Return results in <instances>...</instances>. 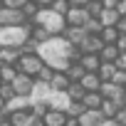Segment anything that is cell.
Segmentation results:
<instances>
[{"label": "cell", "instance_id": "6da1fadb", "mask_svg": "<svg viewBox=\"0 0 126 126\" xmlns=\"http://www.w3.org/2000/svg\"><path fill=\"white\" fill-rule=\"evenodd\" d=\"M37 54L45 59V64H49L54 72H67L72 62H79V57H82V52H79L64 35L52 37V40H47L45 45H40Z\"/></svg>", "mask_w": 126, "mask_h": 126}, {"label": "cell", "instance_id": "7a4b0ae2", "mask_svg": "<svg viewBox=\"0 0 126 126\" xmlns=\"http://www.w3.org/2000/svg\"><path fill=\"white\" fill-rule=\"evenodd\" d=\"M32 27H35V22H25L17 27H0V45L3 47H22L32 37Z\"/></svg>", "mask_w": 126, "mask_h": 126}, {"label": "cell", "instance_id": "3957f363", "mask_svg": "<svg viewBox=\"0 0 126 126\" xmlns=\"http://www.w3.org/2000/svg\"><path fill=\"white\" fill-rule=\"evenodd\" d=\"M32 22H35V25H40V27H45L52 37L64 35V30H67V20L62 17V15H57L54 10H40V13H37V17H35Z\"/></svg>", "mask_w": 126, "mask_h": 126}, {"label": "cell", "instance_id": "277c9868", "mask_svg": "<svg viewBox=\"0 0 126 126\" xmlns=\"http://www.w3.org/2000/svg\"><path fill=\"white\" fill-rule=\"evenodd\" d=\"M17 72L20 74H25V77H32V79H37V74H40V69L45 67V59L35 52V54H22L20 59H17Z\"/></svg>", "mask_w": 126, "mask_h": 126}, {"label": "cell", "instance_id": "5b68a950", "mask_svg": "<svg viewBox=\"0 0 126 126\" xmlns=\"http://www.w3.org/2000/svg\"><path fill=\"white\" fill-rule=\"evenodd\" d=\"M25 22H30V20L25 17L22 10H15V8H8V5L0 8V27H17V25H25Z\"/></svg>", "mask_w": 126, "mask_h": 126}, {"label": "cell", "instance_id": "8992f818", "mask_svg": "<svg viewBox=\"0 0 126 126\" xmlns=\"http://www.w3.org/2000/svg\"><path fill=\"white\" fill-rule=\"evenodd\" d=\"M82 54H99L101 49H104V40L99 37V35H87L84 37V42L77 47Z\"/></svg>", "mask_w": 126, "mask_h": 126}, {"label": "cell", "instance_id": "52a82bcc", "mask_svg": "<svg viewBox=\"0 0 126 126\" xmlns=\"http://www.w3.org/2000/svg\"><path fill=\"white\" fill-rule=\"evenodd\" d=\"M67 25L69 27H84L92 17H89V13H87V8H72L69 13H67Z\"/></svg>", "mask_w": 126, "mask_h": 126}, {"label": "cell", "instance_id": "ba28073f", "mask_svg": "<svg viewBox=\"0 0 126 126\" xmlns=\"http://www.w3.org/2000/svg\"><path fill=\"white\" fill-rule=\"evenodd\" d=\"M13 89L17 96H32V89H35V79L32 77H25V74H17L15 82H13Z\"/></svg>", "mask_w": 126, "mask_h": 126}, {"label": "cell", "instance_id": "9c48e42d", "mask_svg": "<svg viewBox=\"0 0 126 126\" xmlns=\"http://www.w3.org/2000/svg\"><path fill=\"white\" fill-rule=\"evenodd\" d=\"M52 92H54V89H52L47 82H37V79H35V89H32V96H30V99H32V104H47V99L52 96Z\"/></svg>", "mask_w": 126, "mask_h": 126}, {"label": "cell", "instance_id": "30bf717a", "mask_svg": "<svg viewBox=\"0 0 126 126\" xmlns=\"http://www.w3.org/2000/svg\"><path fill=\"white\" fill-rule=\"evenodd\" d=\"M69 96H67V92H52V96L47 99V106L49 109H54V111H67L69 109Z\"/></svg>", "mask_w": 126, "mask_h": 126}, {"label": "cell", "instance_id": "8fae6325", "mask_svg": "<svg viewBox=\"0 0 126 126\" xmlns=\"http://www.w3.org/2000/svg\"><path fill=\"white\" fill-rule=\"evenodd\" d=\"M40 119H35V114L27 109V111H13L10 114V124L13 126H35Z\"/></svg>", "mask_w": 126, "mask_h": 126}, {"label": "cell", "instance_id": "7c38bea8", "mask_svg": "<svg viewBox=\"0 0 126 126\" xmlns=\"http://www.w3.org/2000/svg\"><path fill=\"white\" fill-rule=\"evenodd\" d=\"M101 121H104L101 109H87V111L79 116V126H99Z\"/></svg>", "mask_w": 126, "mask_h": 126}, {"label": "cell", "instance_id": "4fadbf2b", "mask_svg": "<svg viewBox=\"0 0 126 126\" xmlns=\"http://www.w3.org/2000/svg\"><path fill=\"white\" fill-rule=\"evenodd\" d=\"M20 57H22L20 47H3L0 49V64H17Z\"/></svg>", "mask_w": 126, "mask_h": 126}, {"label": "cell", "instance_id": "5bb4252c", "mask_svg": "<svg viewBox=\"0 0 126 126\" xmlns=\"http://www.w3.org/2000/svg\"><path fill=\"white\" fill-rule=\"evenodd\" d=\"M79 64L84 67V72H99V67H101V57L99 54H82L79 57Z\"/></svg>", "mask_w": 126, "mask_h": 126}, {"label": "cell", "instance_id": "9a60e30c", "mask_svg": "<svg viewBox=\"0 0 126 126\" xmlns=\"http://www.w3.org/2000/svg\"><path fill=\"white\" fill-rule=\"evenodd\" d=\"M69 84H72V79L67 77V72H54V77H52V82H49V87H52L54 92H67Z\"/></svg>", "mask_w": 126, "mask_h": 126}, {"label": "cell", "instance_id": "2e32d148", "mask_svg": "<svg viewBox=\"0 0 126 126\" xmlns=\"http://www.w3.org/2000/svg\"><path fill=\"white\" fill-rule=\"evenodd\" d=\"M45 126H64L67 124V114L64 111H54V109H49L47 114H45Z\"/></svg>", "mask_w": 126, "mask_h": 126}, {"label": "cell", "instance_id": "e0dca14e", "mask_svg": "<svg viewBox=\"0 0 126 126\" xmlns=\"http://www.w3.org/2000/svg\"><path fill=\"white\" fill-rule=\"evenodd\" d=\"M99 79L101 82H114V77L119 74V67L114 64V62H101V67H99Z\"/></svg>", "mask_w": 126, "mask_h": 126}, {"label": "cell", "instance_id": "ac0fdd59", "mask_svg": "<svg viewBox=\"0 0 126 126\" xmlns=\"http://www.w3.org/2000/svg\"><path fill=\"white\" fill-rule=\"evenodd\" d=\"M64 37H67V40H69L74 47H79V45L84 42V37H87V30H84V27H69V25H67Z\"/></svg>", "mask_w": 126, "mask_h": 126}, {"label": "cell", "instance_id": "d6986e66", "mask_svg": "<svg viewBox=\"0 0 126 126\" xmlns=\"http://www.w3.org/2000/svg\"><path fill=\"white\" fill-rule=\"evenodd\" d=\"M79 84L84 87V92H99V89H101V79H99V74H94V72H87Z\"/></svg>", "mask_w": 126, "mask_h": 126}, {"label": "cell", "instance_id": "ffe728a7", "mask_svg": "<svg viewBox=\"0 0 126 126\" xmlns=\"http://www.w3.org/2000/svg\"><path fill=\"white\" fill-rule=\"evenodd\" d=\"M17 74L20 72H17L15 64H0V82H3V84H13Z\"/></svg>", "mask_w": 126, "mask_h": 126}, {"label": "cell", "instance_id": "44dd1931", "mask_svg": "<svg viewBox=\"0 0 126 126\" xmlns=\"http://www.w3.org/2000/svg\"><path fill=\"white\" fill-rule=\"evenodd\" d=\"M99 22H101L104 27H116V22H119V13H116L114 8H104V10H101Z\"/></svg>", "mask_w": 126, "mask_h": 126}, {"label": "cell", "instance_id": "7402d4cb", "mask_svg": "<svg viewBox=\"0 0 126 126\" xmlns=\"http://www.w3.org/2000/svg\"><path fill=\"white\" fill-rule=\"evenodd\" d=\"M82 104H84V109H101V104H104V96H101L99 92H87Z\"/></svg>", "mask_w": 126, "mask_h": 126}, {"label": "cell", "instance_id": "603a6c76", "mask_svg": "<svg viewBox=\"0 0 126 126\" xmlns=\"http://www.w3.org/2000/svg\"><path fill=\"white\" fill-rule=\"evenodd\" d=\"M121 111V106L116 104V101H111V99H104V104H101V116L104 119H116V114Z\"/></svg>", "mask_w": 126, "mask_h": 126}, {"label": "cell", "instance_id": "cb8c5ba5", "mask_svg": "<svg viewBox=\"0 0 126 126\" xmlns=\"http://www.w3.org/2000/svg\"><path fill=\"white\" fill-rule=\"evenodd\" d=\"M119 47L116 45H104V49L99 52V57H101V62H116L119 59Z\"/></svg>", "mask_w": 126, "mask_h": 126}, {"label": "cell", "instance_id": "d4e9b609", "mask_svg": "<svg viewBox=\"0 0 126 126\" xmlns=\"http://www.w3.org/2000/svg\"><path fill=\"white\" fill-rule=\"evenodd\" d=\"M84 87L79 84V82H72L69 84V89H67V96H69V101H84Z\"/></svg>", "mask_w": 126, "mask_h": 126}, {"label": "cell", "instance_id": "484cf974", "mask_svg": "<svg viewBox=\"0 0 126 126\" xmlns=\"http://www.w3.org/2000/svg\"><path fill=\"white\" fill-rule=\"evenodd\" d=\"M84 74H87V72H84V67L79 64V62H72L69 69H67V77H69L72 82H82V79H84Z\"/></svg>", "mask_w": 126, "mask_h": 126}, {"label": "cell", "instance_id": "4316f807", "mask_svg": "<svg viewBox=\"0 0 126 126\" xmlns=\"http://www.w3.org/2000/svg\"><path fill=\"white\" fill-rule=\"evenodd\" d=\"M30 40H35L37 45H45L47 40H52V35H49V32L45 30V27H40V25H35V27H32V37H30Z\"/></svg>", "mask_w": 126, "mask_h": 126}, {"label": "cell", "instance_id": "83f0119b", "mask_svg": "<svg viewBox=\"0 0 126 126\" xmlns=\"http://www.w3.org/2000/svg\"><path fill=\"white\" fill-rule=\"evenodd\" d=\"M99 37L104 40V45H116L119 30H116V27H101V35H99Z\"/></svg>", "mask_w": 126, "mask_h": 126}, {"label": "cell", "instance_id": "f1b7e54d", "mask_svg": "<svg viewBox=\"0 0 126 126\" xmlns=\"http://www.w3.org/2000/svg\"><path fill=\"white\" fill-rule=\"evenodd\" d=\"M101 10H104V3L101 0H89L87 3V13H89V17H101Z\"/></svg>", "mask_w": 126, "mask_h": 126}, {"label": "cell", "instance_id": "f546056e", "mask_svg": "<svg viewBox=\"0 0 126 126\" xmlns=\"http://www.w3.org/2000/svg\"><path fill=\"white\" fill-rule=\"evenodd\" d=\"M49 10H54V13H57V15H62V17H67V13L72 10V5H69V0H54Z\"/></svg>", "mask_w": 126, "mask_h": 126}, {"label": "cell", "instance_id": "4dcf8cb0", "mask_svg": "<svg viewBox=\"0 0 126 126\" xmlns=\"http://www.w3.org/2000/svg\"><path fill=\"white\" fill-rule=\"evenodd\" d=\"M84 111H87V109H84V104H82V101H72V104H69V109H67L64 114H67V119H79Z\"/></svg>", "mask_w": 126, "mask_h": 126}, {"label": "cell", "instance_id": "1f68e13d", "mask_svg": "<svg viewBox=\"0 0 126 126\" xmlns=\"http://www.w3.org/2000/svg\"><path fill=\"white\" fill-rule=\"evenodd\" d=\"M17 94H15V89H13V84H0V99H3L5 104L8 101H13Z\"/></svg>", "mask_w": 126, "mask_h": 126}, {"label": "cell", "instance_id": "d6a6232c", "mask_svg": "<svg viewBox=\"0 0 126 126\" xmlns=\"http://www.w3.org/2000/svg\"><path fill=\"white\" fill-rule=\"evenodd\" d=\"M22 13H25V17H27V20L32 22V20L37 17V13H40V8H37V3H35V0H30V3H27V5L22 8Z\"/></svg>", "mask_w": 126, "mask_h": 126}, {"label": "cell", "instance_id": "836d02e7", "mask_svg": "<svg viewBox=\"0 0 126 126\" xmlns=\"http://www.w3.org/2000/svg\"><path fill=\"white\" fill-rule=\"evenodd\" d=\"M101 27H104V25H101V22H99L96 17H92V20H89V22L84 25L87 35H101Z\"/></svg>", "mask_w": 126, "mask_h": 126}, {"label": "cell", "instance_id": "e575fe53", "mask_svg": "<svg viewBox=\"0 0 126 126\" xmlns=\"http://www.w3.org/2000/svg\"><path fill=\"white\" fill-rule=\"evenodd\" d=\"M52 77H54V69H52L49 64H45V67L40 69V74H37V82H47V84H49Z\"/></svg>", "mask_w": 126, "mask_h": 126}, {"label": "cell", "instance_id": "d590c367", "mask_svg": "<svg viewBox=\"0 0 126 126\" xmlns=\"http://www.w3.org/2000/svg\"><path fill=\"white\" fill-rule=\"evenodd\" d=\"M32 114H35V119H45V114L49 111V106L47 104H32V109H30Z\"/></svg>", "mask_w": 126, "mask_h": 126}, {"label": "cell", "instance_id": "8d00e7d4", "mask_svg": "<svg viewBox=\"0 0 126 126\" xmlns=\"http://www.w3.org/2000/svg\"><path fill=\"white\" fill-rule=\"evenodd\" d=\"M27 3H30V0H5L3 5H8V8H15V10H22Z\"/></svg>", "mask_w": 126, "mask_h": 126}, {"label": "cell", "instance_id": "74e56055", "mask_svg": "<svg viewBox=\"0 0 126 126\" xmlns=\"http://www.w3.org/2000/svg\"><path fill=\"white\" fill-rule=\"evenodd\" d=\"M114 84H119L121 89H126V72H121V69H119V74L114 77Z\"/></svg>", "mask_w": 126, "mask_h": 126}, {"label": "cell", "instance_id": "f35d334b", "mask_svg": "<svg viewBox=\"0 0 126 126\" xmlns=\"http://www.w3.org/2000/svg\"><path fill=\"white\" fill-rule=\"evenodd\" d=\"M114 64H116L121 72H126V52H121V54H119V59L114 62Z\"/></svg>", "mask_w": 126, "mask_h": 126}, {"label": "cell", "instance_id": "ab89813d", "mask_svg": "<svg viewBox=\"0 0 126 126\" xmlns=\"http://www.w3.org/2000/svg\"><path fill=\"white\" fill-rule=\"evenodd\" d=\"M116 13H119V17H126V0H119L116 3V8H114Z\"/></svg>", "mask_w": 126, "mask_h": 126}, {"label": "cell", "instance_id": "60d3db41", "mask_svg": "<svg viewBox=\"0 0 126 126\" xmlns=\"http://www.w3.org/2000/svg\"><path fill=\"white\" fill-rule=\"evenodd\" d=\"M35 3H37V8H40V10H49L54 0H35Z\"/></svg>", "mask_w": 126, "mask_h": 126}, {"label": "cell", "instance_id": "b9f144b4", "mask_svg": "<svg viewBox=\"0 0 126 126\" xmlns=\"http://www.w3.org/2000/svg\"><path fill=\"white\" fill-rule=\"evenodd\" d=\"M116 30H119V35H126V17H119V22H116Z\"/></svg>", "mask_w": 126, "mask_h": 126}, {"label": "cell", "instance_id": "7bdbcfd3", "mask_svg": "<svg viewBox=\"0 0 126 126\" xmlns=\"http://www.w3.org/2000/svg\"><path fill=\"white\" fill-rule=\"evenodd\" d=\"M116 47H119V52H126V35H119V40H116Z\"/></svg>", "mask_w": 126, "mask_h": 126}, {"label": "cell", "instance_id": "ee69618b", "mask_svg": "<svg viewBox=\"0 0 126 126\" xmlns=\"http://www.w3.org/2000/svg\"><path fill=\"white\" fill-rule=\"evenodd\" d=\"M116 121H119V126H126V111H124V109L116 114Z\"/></svg>", "mask_w": 126, "mask_h": 126}, {"label": "cell", "instance_id": "f6af8a7d", "mask_svg": "<svg viewBox=\"0 0 126 126\" xmlns=\"http://www.w3.org/2000/svg\"><path fill=\"white\" fill-rule=\"evenodd\" d=\"M87 3H89V0H69L72 8H87Z\"/></svg>", "mask_w": 126, "mask_h": 126}, {"label": "cell", "instance_id": "bcb514c9", "mask_svg": "<svg viewBox=\"0 0 126 126\" xmlns=\"http://www.w3.org/2000/svg\"><path fill=\"white\" fill-rule=\"evenodd\" d=\"M99 126H119V121H116V119H104Z\"/></svg>", "mask_w": 126, "mask_h": 126}, {"label": "cell", "instance_id": "7dc6e473", "mask_svg": "<svg viewBox=\"0 0 126 126\" xmlns=\"http://www.w3.org/2000/svg\"><path fill=\"white\" fill-rule=\"evenodd\" d=\"M101 3H104V8H116L119 0H101Z\"/></svg>", "mask_w": 126, "mask_h": 126}, {"label": "cell", "instance_id": "c3c4849f", "mask_svg": "<svg viewBox=\"0 0 126 126\" xmlns=\"http://www.w3.org/2000/svg\"><path fill=\"white\" fill-rule=\"evenodd\" d=\"M64 126H79V119H67V124Z\"/></svg>", "mask_w": 126, "mask_h": 126}, {"label": "cell", "instance_id": "681fc988", "mask_svg": "<svg viewBox=\"0 0 126 126\" xmlns=\"http://www.w3.org/2000/svg\"><path fill=\"white\" fill-rule=\"evenodd\" d=\"M0 126H13V124H10V116H8V119H5L3 124H0Z\"/></svg>", "mask_w": 126, "mask_h": 126}, {"label": "cell", "instance_id": "f907efd6", "mask_svg": "<svg viewBox=\"0 0 126 126\" xmlns=\"http://www.w3.org/2000/svg\"><path fill=\"white\" fill-rule=\"evenodd\" d=\"M5 119H8V116H5V114H0V124H3V121H5Z\"/></svg>", "mask_w": 126, "mask_h": 126}, {"label": "cell", "instance_id": "816d5d0a", "mask_svg": "<svg viewBox=\"0 0 126 126\" xmlns=\"http://www.w3.org/2000/svg\"><path fill=\"white\" fill-rule=\"evenodd\" d=\"M35 126H45V121H42V119H40V121H37V124H35Z\"/></svg>", "mask_w": 126, "mask_h": 126}, {"label": "cell", "instance_id": "f5cc1de1", "mask_svg": "<svg viewBox=\"0 0 126 126\" xmlns=\"http://www.w3.org/2000/svg\"><path fill=\"white\" fill-rule=\"evenodd\" d=\"M0 3H5V0H0Z\"/></svg>", "mask_w": 126, "mask_h": 126}, {"label": "cell", "instance_id": "db71d44e", "mask_svg": "<svg viewBox=\"0 0 126 126\" xmlns=\"http://www.w3.org/2000/svg\"><path fill=\"white\" fill-rule=\"evenodd\" d=\"M124 111H126V106H124Z\"/></svg>", "mask_w": 126, "mask_h": 126}, {"label": "cell", "instance_id": "11a10c76", "mask_svg": "<svg viewBox=\"0 0 126 126\" xmlns=\"http://www.w3.org/2000/svg\"><path fill=\"white\" fill-rule=\"evenodd\" d=\"M0 84H3V82H0Z\"/></svg>", "mask_w": 126, "mask_h": 126}]
</instances>
